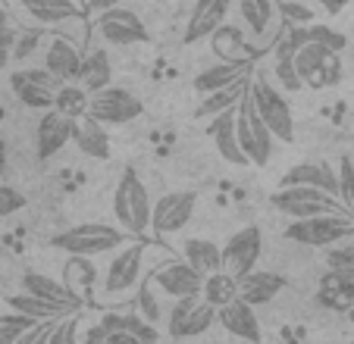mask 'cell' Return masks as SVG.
Masks as SVG:
<instances>
[{
  "label": "cell",
  "mask_w": 354,
  "mask_h": 344,
  "mask_svg": "<svg viewBox=\"0 0 354 344\" xmlns=\"http://www.w3.org/2000/svg\"><path fill=\"white\" fill-rule=\"evenodd\" d=\"M113 216L120 222V229L132 238H141V235L151 229V216H154V204H151V194H147L145 182L135 169H126L116 182L113 191Z\"/></svg>",
  "instance_id": "obj_1"
},
{
  "label": "cell",
  "mask_w": 354,
  "mask_h": 344,
  "mask_svg": "<svg viewBox=\"0 0 354 344\" xmlns=\"http://www.w3.org/2000/svg\"><path fill=\"white\" fill-rule=\"evenodd\" d=\"M129 235L122 232L120 225H110V222H82L73 225L66 232L54 235L50 245L57 251H66L69 257H97V254H107V251H120L126 247Z\"/></svg>",
  "instance_id": "obj_2"
},
{
  "label": "cell",
  "mask_w": 354,
  "mask_h": 344,
  "mask_svg": "<svg viewBox=\"0 0 354 344\" xmlns=\"http://www.w3.org/2000/svg\"><path fill=\"white\" fill-rule=\"evenodd\" d=\"M235 128H239V144L245 151L248 163L251 166H267L270 157H273V132L267 128V122L261 120V113L254 106V97H251V88L241 97V104L235 106Z\"/></svg>",
  "instance_id": "obj_3"
},
{
  "label": "cell",
  "mask_w": 354,
  "mask_h": 344,
  "mask_svg": "<svg viewBox=\"0 0 354 344\" xmlns=\"http://www.w3.org/2000/svg\"><path fill=\"white\" fill-rule=\"evenodd\" d=\"M270 204L279 213L292 216L295 222L314 219V216H329V213L351 216L339 198H333V194H326V191H317V188H279L276 194H270Z\"/></svg>",
  "instance_id": "obj_4"
},
{
  "label": "cell",
  "mask_w": 354,
  "mask_h": 344,
  "mask_svg": "<svg viewBox=\"0 0 354 344\" xmlns=\"http://www.w3.org/2000/svg\"><path fill=\"white\" fill-rule=\"evenodd\" d=\"M251 97H254L257 113H261V120L267 122V128L273 132V138L282 141V144L295 141V116H292V106H288V100L282 97L279 91H276L273 82H270L263 73H257L254 82H251Z\"/></svg>",
  "instance_id": "obj_5"
},
{
  "label": "cell",
  "mask_w": 354,
  "mask_h": 344,
  "mask_svg": "<svg viewBox=\"0 0 354 344\" xmlns=\"http://www.w3.org/2000/svg\"><path fill=\"white\" fill-rule=\"evenodd\" d=\"M141 272H145V245L135 241V245L120 247L104 269V288H100L104 298L116 300L132 294L135 288H141Z\"/></svg>",
  "instance_id": "obj_6"
},
{
  "label": "cell",
  "mask_w": 354,
  "mask_h": 344,
  "mask_svg": "<svg viewBox=\"0 0 354 344\" xmlns=\"http://www.w3.org/2000/svg\"><path fill=\"white\" fill-rule=\"evenodd\" d=\"M286 238L298 241V245H308V247H335L339 241L354 238V219L339 216V213L301 219V222H292L286 229Z\"/></svg>",
  "instance_id": "obj_7"
},
{
  "label": "cell",
  "mask_w": 354,
  "mask_h": 344,
  "mask_svg": "<svg viewBox=\"0 0 354 344\" xmlns=\"http://www.w3.org/2000/svg\"><path fill=\"white\" fill-rule=\"evenodd\" d=\"M141 113H145V104L132 91L116 85L91 94V104H88V116L97 120L100 126H126V122L138 120Z\"/></svg>",
  "instance_id": "obj_8"
},
{
  "label": "cell",
  "mask_w": 354,
  "mask_h": 344,
  "mask_svg": "<svg viewBox=\"0 0 354 344\" xmlns=\"http://www.w3.org/2000/svg\"><path fill=\"white\" fill-rule=\"evenodd\" d=\"M10 88L19 97V104H26L28 110H54L57 91L63 88V82L57 75H50L44 66L41 69H16L10 75Z\"/></svg>",
  "instance_id": "obj_9"
},
{
  "label": "cell",
  "mask_w": 354,
  "mask_h": 344,
  "mask_svg": "<svg viewBox=\"0 0 354 344\" xmlns=\"http://www.w3.org/2000/svg\"><path fill=\"white\" fill-rule=\"evenodd\" d=\"M216 323V307H210L204 298H182L173 304L167 316V332L173 341L198 338Z\"/></svg>",
  "instance_id": "obj_10"
},
{
  "label": "cell",
  "mask_w": 354,
  "mask_h": 344,
  "mask_svg": "<svg viewBox=\"0 0 354 344\" xmlns=\"http://www.w3.org/2000/svg\"><path fill=\"white\" fill-rule=\"evenodd\" d=\"M261 251H263L261 225H245V229H239V232H235L232 238L223 245V269L241 282L248 272L257 269Z\"/></svg>",
  "instance_id": "obj_11"
},
{
  "label": "cell",
  "mask_w": 354,
  "mask_h": 344,
  "mask_svg": "<svg viewBox=\"0 0 354 344\" xmlns=\"http://www.w3.org/2000/svg\"><path fill=\"white\" fill-rule=\"evenodd\" d=\"M194 210H198V194L194 191H176L163 194L154 204V216H151V229L157 235H176L192 222Z\"/></svg>",
  "instance_id": "obj_12"
},
{
  "label": "cell",
  "mask_w": 354,
  "mask_h": 344,
  "mask_svg": "<svg viewBox=\"0 0 354 344\" xmlns=\"http://www.w3.org/2000/svg\"><path fill=\"white\" fill-rule=\"evenodd\" d=\"M295 69H298L301 82L310 88H326L335 82V53L326 44L308 41L295 53Z\"/></svg>",
  "instance_id": "obj_13"
},
{
  "label": "cell",
  "mask_w": 354,
  "mask_h": 344,
  "mask_svg": "<svg viewBox=\"0 0 354 344\" xmlns=\"http://www.w3.org/2000/svg\"><path fill=\"white\" fill-rule=\"evenodd\" d=\"M151 285H157L163 294H169L173 300L182 298H201L204 292V276L194 269L185 260H173V263H163L160 269L151 276Z\"/></svg>",
  "instance_id": "obj_14"
},
{
  "label": "cell",
  "mask_w": 354,
  "mask_h": 344,
  "mask_svg": "<svg viewBox=\"0 0 354 344\" xmlns=\"http://www.w3.org/2000/svg\"><path fill=\"white\" fill-rule=\"evenodd\" d=\"M97 35L107 44H145L147 41V28L145 22H141L138 13H132V10H107V13L97 16Z\"/></svg>",
  "instance_id": "obj_15"
},
{
  "label": "cell",
  "mask_w": 354,
  "mask_h": 344,
  "mask_svg": "<svg viewBox=\"0 0 354 344\" xmlns=\"http://www.w3.org/2000/svg\"><path fill=\"white\" fill-rule=\"evenodd\" d=\"M235 0H194L192 16H188L185 26V44H198V41H207L210 35H216L226 26V16L232 10Z\"/></svg>",
  "instance_id": "obj_16"
},
{
  "label": "cell",
  "mask_w": 354,
  "mask_h": 344,
  "mask_svg": "<svg viewBox=\"0 0 354 344\" xmlns=\"http://www.w3.org/2000/svg\"><path fill=\"white\" fill-rule=\"evenodd\" d=\"M317 300L326 310L354 313V269H326L317 288Z\"/></svg>",
  "instance_id": "obj_17"
},
{
  "label": "cell",
  "mask_w": 354,
  "mask_h": 344,
  "mask_svg": "<svg viewBox=\"0 0 354 344\" xmlns=\"http://www.w3.org/2000/svg\"><path fill=\"white\" fill-rule=\"evenodd\" d=\"M73 141V120H66L63 113L47 110L38 122V135H35V147H38V160L47 163L50 157L63 151Z\"/></svg>",
  "instance_id": "obj_18"
},
{
  "label": "cell",
  "mask_w": 354,
  "mask_h": 344,
  "mask_svg": "<svg viewBox=\"0 0 354 344\" xmlns=\"http://www.w3.org/2000/svg\"><path fill=\"white\" fill-rule=\"evenodd\" d=\"M279 188H317V191L339 198V172L326 163H295L282 175Z\"/></svg>",
  "instance_id": "obj_19"
},
{
  "label": "cell",
  "mask_w": 354,
  "mask_h": 344,
  "mask_svg": "<svg viewBox=\"0 0 354 344\" xmlns=\"http://www.w3.org/2000/svg\"><path fill=\"white\" fill-rule=\"evenodd\" d=\"M216 323H220L229 335L241 338V341L261 344V338H263L261 323H257V316H254V307L245 304V300H235V304L216 310Z\"/></svg>",
  "instance_id": "obj_20"
},
{
  "label": "cell",
  "mask_w": 354,
  "mask_h": 344,
  "mask_svg": "<svg viewBox=\"0 0 354 344\" xmlns=\"http://www.w3.org/2000/svg\"><path fill=\"white\" fill-rule=\"evenodd\" d=\"M44 69L50 75H57L63 85H75L79 82V69H82V53L75 50L73 41L54 38L44 53Z\"/></svg>",
  "instance_id": "obj_21"
},
{
  "label": "cell",
  "mask_w": 354,
  "mask_h": 344,
  "mask_svg": "<svg viewBox=\"0 0 354 344\" xmlns=\"http://www.w3.org/2000/svg\"><path fill=\"white\" fill-rule=\"evenodd\" d=\"M10 310L19 313V316H28L32 323H60V319L73 316V307H63V304H54V300H44V298H35V294H10L7 298Z\"/></svg>",
  "instance_id": "obj_22"
},
{
  "label": "cell",
  "mask_w": 354,
  "mask_h": 344,
  "mask_svg": "<svg viewBox=\"0 0 354 344\" xmlns=\"http://www.w3.org/2000/svg\"><path fill=\"white\" fill-rule=\"evenodd\" d=\"M210 138H214L216 144V153H220L226 163L232 166H251L245 157V151H241L239 144V128H235V110L223 113V116H216L214 122H210Z\"/></svg>",
  "instance_id": "obj_23"
},
{
  "label": "cell",
  "mask_w": 354,
  "mask_h": 344,
  "mask_svg": "<svg viewBox=\"0 0 354 344\" xmlns=\"http://www.w3.org/2000/svg\"><path fill=\"white\" fill-rule=\"evenodd\" d=\"M239 288H241V300H245V304L261 307V304H270L279 292H286V278H282L279 272L254 269L241 278Z\"/></svg>",
  "instance_id": "obj_24"
},
{
  "label": "cell",
  "mask_w": 354,
  "mask_h": 344,
  "mask_svg": "<svg viewBox=\"0 0 354 344\" xmlns=\"http://www.w3.org/2000/svg\"><path fill=\"white\" fill-rule=\"evenodd\" d=\"M245 60L232 63V60H223L216 63V66H207V69H201L198 75H194V91L201 94V97H207V94H216L223 91V88L235 85L239 79H245Z\"/></svg>",
  "instance_id": "obj_25"
},
{
  "label": "cell",
  "mask_w": 354,
  "mask_h": 344,
  "mask_svg": "<svg viewBox=\"0 0 354 344\" xmlns=\"http://www.w3.org/2000/svg\"><path fill=\"white\" fill-rule=\"evenodd\" d=\"M19 10L38 26H60L79 16L75 0H19Z\"/></svg>",
  "instance_id": "obj_26"
},
{
  "label": "cell",
  "mask_w": 354,
  "mask_h": 344,
  "mask_svg": "<svg viewBox=\"0 0 354 344\" xmlns=\"http://www.w3.org/2000/svg\"><path fill=\"white\" fill-rule=\"evenodd\" d=\"M73 141H75V147L91 160H107L110 157L107 132H104V126H100L97 120H91V116H82V120L73 122Z\"/></svg>",
  "instance_id": "obj_27"
},
{
  "label": "cell",
  "mask_w": 354,
  "mask_h": 344,
  "mask_svg": "<svg viewBox=\"0 0 354 344\" xmlns=\"http://www.w3.org/2000/svg\"><path fill=\"white\" fill-rule=\"evenodd\" d=\"M22 292L35 294V298H44V300H54V304H63V307H73V310L82 307V300L69 292L66 285L44 276V272H26V276H22Z\"/></svg>",
  "instance_id": "obj_28"
},
{
  "label": "cell",
  "mask_w": 354,
  "mask_h": 344,
  "mask_svg": "<svg viewBox=\"0 0 354 344\" xmlns=\"http://www.w3.org/2000/svg\"><path fill=\"white\" fill-rule=\"evenodd\" d=\"M110 75H113V69H110V53L104 50V47H94L88 57H82V69H79V82H75V85L85 88L88 94H97V91H104V88H110Z\"/></svg>",
  "instance_id": "obj_29"
},
{
  "label": "cell",
  "mask_w": 354,
  "mask_h": 344,
  "mask_svg": "<svg viewBox=\"0 0 354 344\" xmlns=\"http://www.w3.org/2000/svg\"><path fill=\"white\" fill-rule=\"evenodd\" d=\"M248 88H251V79L245 75V79H239L235 85L223 88V91H216V94H207V97L198 104L194 116H198V120H216V116H223V113L235 110V106L241 104V97L248 94Z\"/></svg>",
  "instance_id": "obj_30"
},
{
  "label": "cell",
  "mask_w": 354,
  "mask_h": 344,
  "mask_svg": "<svg viewBox=\"0 0 354 344\" xmlns=\"http://www.w3.org/2000/svg\"><path fill=\"white\" fill-rule=\"evenodd\" d=\"M182 254H185V263H192L201 276L207 278L214 272H223V247L210 238H188L182 245Z\"/></svg>",
  "instance_id": "obj_31"
},
{
  "label": "cell",
  "mask_w": 354,
  "mask_h": 344,
  "mask_svg": "<svg viewBox=\"0 0 354 344\" xmlns=\"http://www.w3.org/2000/svg\"><path fill=\"white\" fill-rule=\"evenodd\" d=\"M97 266L91 263V257H69L66 266H63V285H66L69 292L85 304L94 292V282H97Z\"/></svg>",
  "instance_id": "obj_32"
},
{
  "label": "cell",
  "mask_w": 354,
  "mask_h": 344,
  "mask_svg": "<svg viewBox=\"0 0 354 344\" xmlns=\"http://www.w3.org/2000/svg\"><path fill=\"white\" fill-rule=\"evenodd\" d=\"M201 298L207 300L210 307H216V310H223V307L235 304V300H241L239 278L229 276L226 269H223V272H214V276L204 278V292H201Z\"/></svg>",
  "instance_id": "obj_33"
},
{
  "label": "cell",
  "mask_w": 354,
  "mask_h": 344,
  "mask_svg": "<svg viewBox=\"0 0 354 344\" xmlns=\"http://www.w3.org/2000/svg\"><path fill=\"white\" fill-rule=\"evenodd\" d=\"M97 325L107 332V335H120V332H126V335H138L145 344L157 341L154 325H147L145 316H132V313H104Z\"/></svg>",
  "instance_id": "obj_34"
},
{
  "label": "cell",
  "mask_w": 354,
  "mask_h": 344,
  "mask_svg": "<svg viewBox=\"0 0 354 344\" xmlns=\"http://www.w3.org/2000/svg\"><path fill=\"white\" fill-rule=\"evenodd\" d=\"M295 53H298V44L292 41V35H286V38L279 41V47H276L273 53V69H276V82H279L282 88H288V91H301V75L298 69H295Z\"/></svg>",
  "instance_id": "obj_35"
},
{
  "label": "cell",
  "mask_w": 354,
  "mask_h": 344,
  "mask_svg": "<svg viewBox=\"0 0 354 344\" xmlns=\"http://www.w3.org/2000/svg\"><path fill=\"white\" fill-rule=\"evenodd\" d=\"M239 13H241V19H245V26L251 28L254 38H263V35L270 32V26H273V19H276L273 0H239Z\"/></svg>",
  "instance_id": "obj_36"
},
{
  "label": "cell",
  "mask_w": 354,
  "mask_h": 344,
  "mask_svg": "<svg viewBox=\"0 0 354 344\" xmlns=\"http://www.w3.org/2000/svg\"><path fill=\"white\" fill-rule=\"evenodd\" d=\"M88 104H91V94L85 91V88L79 85H63L60 91H57V100H54V110L63 113L66 120H82V116H88Z\"/></svg>",
  "instance_id": "obj_37"
},
{
  "label": "cell",
  "mask_w": 354,
  "mask_h": 344,
  "mask_svg": "<svg viewBox=\"0 0 354 344\" xmlns=\"http://www.w3.org/2000/svg\"><path fill=\"white\" fill-rule=\"evenodd\" d=\"M339 200L345 204V210L354 219V163L351 157L339 160Z\"/></svg>",
  "instance_id": "obj_38"
},
{
  "label": "cell",
  "mask_w": 354,
  "mask_h": 344,
  "mask_svg": "<svg viewBox=\"0 0 354 344\" xmlns=\"http://www.w3.org/2000/svg\"><path fill=\"white\" fill-rule=\"evenodd\" d=\"M32 319L19 316V313H10V316H0V344H16L28 329H32Z\"/></svg>",
  "instance_id": "obj_39"
},
{
  "label": "cell",
  "mask_w": 354,
  "mask_h": 344,
  "mask_svg": "<svg viewBox=\"0 0 354 344\" xmlns=\"http://www.w3.org/2000/svg\"><path fill=\"white\" fill-rule=\"evenodd\" d=\"M47 344H79V316L73 313V316L60 319L47 338Z\"/></svg>",
  "instance_id": "obj_40"
},
{
  "label": "cell",
  "mask_w": 354,
  "mask_h": 344,
  "mask_svg": "<svg viewBox=\"0 0 354 344\" xmlns=\"http://www.w3.org/2000/svg\"><path fill=\"white\" fill-rule=\"evenodd\" d=\"M22 207H26V194L10 188V185H0V219L19 213Z\"/></svg>",
  "instance_id": "obj_41"
},
{
  "label": "cell",
  "mask_w": 354,
  "mask_h": 344,
  "mask_svg": "<svg viewBox=\"0 0 354 344\" xmlns=\"http://www.w3.org/2000/svg\"><path fill=\"white\" fill-rule=\"evenodd\" d=\"M308 41H317V44H326L333 53L345 50V35L333 32V28H310V32H308Z\"/></svg>",
  "instance_id": "obj_42"
},
{
  "label": "cell",
  "mask_w": 354,
  "mask_h": 344,
  "mask_svg": "<svg viewBox=\"0 0 354 344\" xmlns=\"http://www.w3.org/2000/svg\"><path fill=\"white\" fill-rule=\"evenodd\" d=\"M279 13L286 16L292 26H310V22H314V10H308L304 3H279Z\"/></svg>",
  "instance_id": "obj_43"
},
{
  "label": "cell",
  "mask_w": 354,
  "mask_h": 344,
  "mask_svg": "<svg viewBox=\"0 0 354 344\" xmlns=\"http://www.w3.org/2000/svg\"><path fill=\"white\" fill-rule=\"evenodd\" d=\"M326 263H329V269H354V247H351V245H345V247H329Z\"/></svg>",
  "instance_id": "obj_44"
},
{
  "label": "cell",
  "mask_w": 354,
  "mask_h": 344,
  "mask_svg": "<svg viewBox=\"0 0 354 344\" xmlns=\"http://www.w3.org/2000/svg\"><path fill=\"white\" fill-rule=\"evenodd\" d=\"M138 300H141V310H145V319H151V325L160 319V307H157L154 294H151V278L141 282V292H138Z\"/></svg>",
  "instance_id": "obj_45"
},
{
  "label": "cell",
  "mask_w": 354,
  "mask_h": 344,
  "mask_svg": "<svg viewBox=\"0 0 354 344\" xmlns=\"http://www.w3.org/2000/svg\"><path fill=\"white\" fill-rule=\"evenodd\" d=\"M54 325H57V323H35L32 329H28L16 344H47V338H50Z\"/></svg>",
  "instance_id": "obj_46"
},
{
  "label": "cell",
  "mask_w": 354,
  "mask_h": 344,
  "mask_svg": "<svg viewBox=\"0 0 354 344\" xmlns=\"http://www.w3.org/2000/svg\"><path fill=\"white\" fill-rule=\"evenodd\" d=\"M13 44H16V35L10 32V28H3V32H0V66H7L10 53H13Z\"/></svg>",
  "instance_id": "obj_47"
},
{
  "label": "cell",
  "mask_w": 354,
  "mask_h": 344,
  "mask_svg": "<svg viewBox=\"0 0 354 344\" xmlns=\"http://www.w3.org/2000/svg\"><path fill=\"white\" fill-rule=\"evenodd\" d=\"M126 0H85V7L88 10H94V13H107V10H116V7H122Z\"/></svg>",
  "instance_id": "obj_48"
},
{
  "label": "cell",
  "mask_w": 354,
  "mask_h": 344,
  "mask_svg": "<svg viewBox=\"0 0 354 344\" xmlns=\"http://www.w3.org/2000/svg\"><path fill=\"white\" fill-rule=\"evenodd\" d=\"M107 344H145L138 335H126V332H120V335H107Z\"/></svg>",
  "instance_id": "obj_49"
},
{
  "label": "cell",
  "mask_w": 354,
  "mask_h": 344,
  "mask_svg": "<svg viewBox=\"0 0 354 344\" xmlns=\"http://www.w3.org/2000/svg\"><path fill=\"white\" fill-rule=\"evenodd\" d=\"M85 344H107V332L100 329V325H94V329H91V332H88Z\"/></svg>",
  "instance_id": "obj_50"
},
{
  "label": "cell",
  "mask_w": 354,
  "mask_h": 344,
  "mask_svg": "<svg viewBox=\"0 0 354 344\" xmlns=\"http://www.w3.org/2000/svg\"><path fill=\"white\" fill-rule=\"evenodd\" d=\"M323 3V10H326L329 16H335V13H342V10L348 7V0H320Z\"/></svg>",
  "instance_id": "obj_51"
},
{
  "label": "cell",
  "mask_w": 354,
  "mask_h": 344,
  "mask_svg": "<svg viewBox=\"0 0 354 344\" xmlns=\"http://www.w3.org/2000/svg\"><path fill=\"white\" fill-rule=\"evenodd\" d=\"M7 169V144H3V141H0V172Z\"/></svg>",
  "instance_id": "obj_52"
},
{
  "label": "cell",
  "mask_w": 354,
  "mask_h": 344,
  "mask_svg": "<svg viewBox=\"0 0 354 344\" xmlns=\"http://www.w3.org/2000/svg\"><path fill=\"white\" fill-rule=\"evenodd\" d=\"M3 28H7V13L0 10V32H3Z\"/></svg>",
  "instance_id": "obj_53"
}]
</instances>
